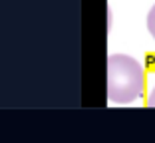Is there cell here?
<instances>
[{"instance_id": "obj_1", "label": "cell", "mask_w": 155, "mask_h": 143, "mask_svg": "<svg viewBox=\"0 0 155 143\" xmlns=\"http://www.w3.org/2000/svg\"><path fill=\"white\" fill-rule=\"evenodd\" d=\"M145 74L137 60L125 54L107 58V99L114 103H131L141 97Z\"/></svg>"}, {"instance_id": "obj_2", "label": "cell", "mask_w": 155, "mask_h": 143, "mask_svg": "<svg viewBox=\"0 0 155 143\" xmlns=\"http://www.w3.org/2000/svg\"><path fill=\"white\" fill-rule=\"evenodd\" d=\"M147 30H149V34L155 40V4H153V8L149 10V14H147Z\"/></svg>"}, {"instance_id": "obj_3", "label": "cell", "mask_w": 155, "mask_h": 143, "mask_svg": "<svg viewBox=\"0 0 155 143\" xmlns=\"http://www.w3.org/2000/svg\"><path fill=\"white\" fill-rule=\"evenodd\" d=\"M147 106L155 107V86H153V89L149 92V96H147Z\"/></svg>"}]
</instances>
